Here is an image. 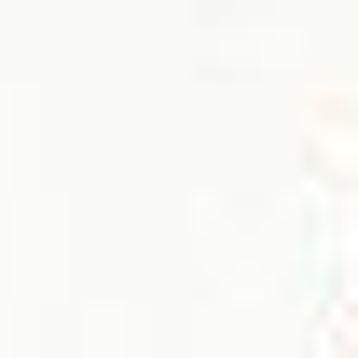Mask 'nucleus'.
<instances>
[]
</instances>
